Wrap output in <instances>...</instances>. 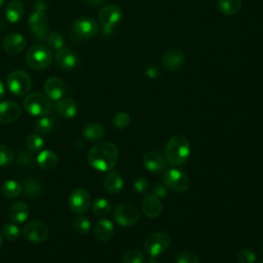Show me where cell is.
I'll use <instances>...</instances> for the list:
<instances>
[{"mask_svg": "<svg viewBox=\"0 0 263 263\" xmlns=\"http://www.w3.org/2000/svg\"><path fill=\"white\" fill-rule=\"evenodd\" d=\"M92 212L101 218L107 217L111 213V204L105 198H98L91 204Z\"/></svg>", "mask_w": 263, "mask_h": 263, "instance_id": "1f68e13d", "label": "cell"}, {"mask_svg": "<svg viewBox=\"0 0 263 263\" xmlns=\"http://www.w3.org/2000/svg\"><path fill=\"white\" fill-rule=\"evenodd\" d=\"M26 39L20 33H10L6 35L2 41L3 48L10 54L21 53L26 47Z\"/></svg>", "mask_w": 263, "mask_h": 263, "instance_id": "9a60e30c", "label": "cell"}, {"mask_svg": "<svg viewBox=\"0 0 263 263\" xmlns=\"http://www.w3.org/2000/svg\"><path fill=\"white\" fill-rule=\"evenodd\" d=\"M142 161L147 171L153 174H158L162 172L166 166L165 159L155 151L146 152L142 157Z\"/></svg>", "mask_w": 263, "mask_h": 263, "instance_id": "ac0fdd59", "label": "cell"}, {"mask_svg": "<svg viewBox=\"0 0 263 263\" xmlns=\"http://www.w3.org/2000/svg\"><path fill=\"white\" fill-rule=\"evenodd\" d=\"M45 41H46L48 48L59 50L64 47V38L62 37L61 34L57 33V32L47 33L45 36Z\"/></svg>", "mask_w": 263, "mask_h": 263, "instance_id": "e575fe53", "label": "cell"}, {"mask_svg": "<svg viewBox=\"0 0 263 263\" xmlns=\"http://www.w3.org/2000/svg\"><path fill=\"white\" fill-rule=\"evenodd\" d=\"M190 155V144L182 135H174L164 148V159L174 166L184 164Z\"/></svg>", "mask_w": 263, "mask_h": 263, "instance_id": "7a4b0ae2", "label": "cell"}, {"mask_svg": "<svg viewBox=\"0 0 263 263\" xmlns=\"http://www.w3.org/2000/svg\"><path fill=\"white\" fill-rule=\"evenodd\" d=\"M162 182L167 188L177 192L186 191L190 185V181L187 175L183 171L175 167L166 168L163 172Z\"/></svg>", "mask_w": 263, "mask_h": 263, "instance_id": "52a82bcc", "label": "cell"}, {"mask_svg": "<svg viewBox=\"0 0 263 263\" xmlns=\"http://www.w3.org/2000/svg\"><path fill=\"white\" fill-rule=\"evenodd\" d=\"M218 8L226 15H234L241 8V0H218Z\"/></svg>", "mask_w": 263, "mask_h": 263, "instance_id": "f1b7e54d", "label": "cell"}, {"mask_svg": "<svg viewBox=\"0 0 263 263\" xmlns=\"http://www.w3.org/2000/svg\"><path fill=\"white\" fill-rule=\"evenodd\" d=\"M43 145V139L37 134H31L26 139V146L31 152H39L42 149Z\"/></svg>", "mask_w": 263, "mask_h": 263, "instance_id": "d590c367", "label": "cell"}, {"mask_svg": "<svg viewBox=\"0 0 263 263\" xmlns=\"http://www.w3.org/2000/svg\"><path fill=\"white\" fill-rule=\"evenodd\" d=\"M22 191L28 198L37 199L43 194L44 186L36 179H26L22 184Z\"/></svg>", "mask_w": 263, "mask_h": 263, "instance_id": "603a6c76", "label": "cell"}, {"mask_svg": "<svg viewBox=\"0 0 263 263\" xmlns=\"http://www.w3.org/2000/svg\"><path fill=\"white\" fill-rule=\"evenodd\" d=\"M3 3H4V0H0V8L2 7V5H3Z\"/></svg>", "mask_w": 263, "mask_h": 263, "instance_id": "816d5d0a", "label": "cell"}, {"mask_svg": "<svg viewBox=\"0 0 263 263\" xmlns=\"http://www.w3.org/2000/svg\"><path fill=\"white\" fill-rule=\"evenodd\" d=\"M68 203L69 208L73 213L80 215L85 213L89 209L91 204V197L86 190L78 188L71 192Z\"/></svg>", "mask_w": 263, "mask_h": 263, "instance_id": "30bf717a", "label": "cell"}, {"mask_svg": "<svg viewBox=\"0 0 263 263\" xmlns=\"http://www.w3.org/2000/svg\"><path fill=\"white\" fill-rule=\"evenodd\" d=\"M22 233L27 240L35 243H40L46 240L49 234V230L43 222L33 220L24 225Z\"/></svg>", "mask_w": 263, "mask_h": 263, "instance_id": "9c48e42d", "label": "cell"}, {"mask_svg": "<svg viewBox=\"0 0 263 263\" xmlns=\"http://www.w3.org/2000/svg\"><path fill=\"white\" fill-rule=\"evenodd\" d=\"M81 133L86 140L97 142L105 136V128L98 122H88L83 126Z\"/></svg>", "mask_w": 263, "mask_h": 263, "instance_id": "4316f807", "label": "cell"}, {"mask_svg": "<svg viewBox=\"0 0 263 263\" xmlns=\"http://www.w3.org/2000/svg\"><path fill=\"white\" fill-rule=\"evenodd\" d=\"M14 160V154L10 148L0 144V166H7Z\"/></svg>", "mask_w": 263, "mask_h": 263, "instance_id": "8d00e7d4", "label": "cell"}, {"mask_svg": "<svg viewBox=\"0 0 263 263\" xmlns=\"http://www.w3.org/2000/svg\"><path fill=\"white\" fill-rule=\"evenodd\" d=\"M104 187L111 194L118 193L123 187V180L120 174L110 171L104 178Z\"/></svg>", "mask_w": 263, "mask_h": 263, "instance_id": "484cf974", "label": "cell"}, {"mask_svg": "<svg viewBox=\"0 0 263 263\" xmlns=\"http://www.w3.org/2000/svg\"><path fill=\"white\" fill-rule=\"evenodd\" d=\"M26 62L31 69H46L52 62V52L45 45L35 44L28 50Z\"/></svg>", "mask_w": 263, "mask_h": 263, "instance_id": "3957f363", "label": "cell"}, {"mask_svg": "<svg viewBox=\"0 0 263 263\" xmlns=\"http://www.w3.org/2000/svg\"><path fill=\"white\" fill-rule=\"evenodd\" d=\"M2 241H3V234L0 232V247L2 245Z\"/></svg>", "mask_w": 263, "mask_h": 263, "instance_id": "681fc988", "label": "cell"}, {"mask_svg": "<svg viewBox=\"0 0 263 263\" xmlns=\"http://www.w3.org/2000/svg\"><path fill=\"white\" fill-rule=\"evenodd\" d=\"M118 148L109 141L95 144L87 153V161L91 167L100 172L111 171L118 160Z\"/></svg>", "mask_w": 263, "mask_h": 263, "instance_id": "6da1fadb", "label": "cell"}, {"mask_svg": "<svg viewBox=\"0 0 263 263\" xmlns=\"http://www.w3.org/2000/svg\"><path fill=\"white\" fill-rule=\"evenodd\" d=\"M148 187H149V183L146 178L140 176L134 180V189L137 192H139V193L145 192V191H147Z\"/></svg>", "mask_w": 263, "mask_h": 263, "instance_id": "7bdbcfd3", "label": "cell"}, {"mask_svg": "<svg viewBox=\"0 0 263 263\" xmlns=\"http://www.w3.org/2000/svg\"><path fill=\"white\" fill-rule=\"evenodd\" d=\"M21 116V107L12 101L0 103V124H10Z\"/></svg>", "mask_w": 263, "mask_h": 263, "instance_id": "5bb4252c", "label": "cell"}, {"mask_svg": "<svg viewBox=\"0 0 263 263\" xmlns=\"http://www.w3.org/2000/svg\"><path fill=\"white\" fill-rule=\"evenodd\" d=\"M57 112L65 118H73L77 113V104L71 98H62L55 103Z\"/></svg>", "mask_w": 263, "mask_h": 263, "instance_id": "cb8c5ba5", "label": "cell"}, {"mask_svg": "<svg viewBox=\"0 0 263 263\" xmlns=\"http://www.w3.org/2000/svg\"><path fill=\"white\" fill-rule=\"evenodd\" d=\"M130 122V116L126 112H119L113 117V124L118 129L125 128Z\"/></svg>", "mask_w": 263, "mask_h": 263, "instance_id": "60d3db41", "label": "cell"}, {"mask_svg": "<svg viewBox=\"0 0 263 263\" xmlns=\"http://www.w3.org/2000/svg\"><path fill=\"white\" fill-rule=\"evenodd\" d=\"M148 263H159V262L156 260V257H151V259L149 260Z\"/></svg>", "mask_w": 263, "mask_h": 263, "instance_id": "c3c4849f", "label": "cell"}, {"mask_svg": "<svg viewBox=\"0 0 263 263\" xmlns=\"http://www.w3.org/2000/svg\"><path fill=\"white\" fill-rule=\"evenodd\" d=\"M44 91L48 99L59 101L66 92V85L61 78L49 77L44 82Z\"/></svg>", "mask_w": 263, "mask_h": 263, "instance_id": "e0dca14e", "label": "cell"}, {"mask_svg": "<svg viewBox=\"0 0 263 263\" xmlns=\"http://www.w3.org/2000/svg\"><path fill=\"white\" fill-rule=\"evenodd\" d=\"M259 263H263V259H262V260H260V261H259Z\"/></svg>", "mask_w": 263, "mask_h": 263, "instance_id": "f5cc1de1", "label": "cell"}, {"mask_svg": "<svg viewBox=\"0 0 263 263\" xmlns=\"http://www.w3.org/2000/svg\"><path fill=\"white\" fill-rule=\"evenodd\" d=\"M29 205L23 200L12 202L8 208V218L13 223H23L29 217Z\"/></svg>", "mask_w": 263, "mask_h": 263, "instance_id": "44dd1931", "label": "cell"}, {"mask_svg": "<svg viewBox=\"0 0 263 263\" xmlns=\"http://www.w3.org/2000/svg\"><path fill=\"white\" fill-rule=\"evenodd\" d=\"M256 258V254L253 252V250L248 248L240 249L236 254L238 263H255Z\"/></svg>", "mask_w": 263, "mask_h": 263, "instance_id": "f35d334b", "label": "cell"}, {"mask_svg": "<svg viewBox=\"0 0 263 263\" xmlns=\"http://www.w3.org/2000/svg\"><path fill=\"white\" fill-rule=\"evenodd\" d=\"M1 191H2V194L6 198L13 199V198H16L21 194L22 185L14 180H8V181L4 182V184L2 185Z\"/></svg>", "mask_w": 263, "mask_h": 263, "instance_id": "f546056e", "label": "cell"}, {"mask_svg": "<svg viewBox=\"0 0 263 263\" xmlns=\"http://www.w3.org/2000/svg\"><path fill=\"white\" fill-rule=\"evenodd\" d=\"M23 106L29 114L34 116H45L51 110V103L49 99L38 91L29 93L25 98Z\"/></svg>", "mask_w": 263, "mask_h": 263, "instance_id": "277c9868", "label": "cell"}, {"mask_svg": "<svg viewBox=\"0 0 263 263\" xmlns=\"http://www.w3.org/2000/svg\"><path fill=\"white\" fill-rule=\"evenodd\" d=\"M160 74H161V70L158 67V65H156V64H150L145 68V75L148 78L154 79V78L158 77Z\"/></svg>", "mask_w": 263, "mask_h": 263, "instance_id": "ee69618b", "label": "cell"}, {"mask_svg": "<svg viewBox=\"0 0 263 263\" xmlns=\"http://www.w3.org/2000/svg\"><path fill=\"white\" fill-rule=\"evenodd\" d=\"M176 263H199V258L198 256L189 251H184L181 252L177 257H176Z\"/></svg>", "mask_w": 263, "mask_h": 263, "instance_id": "b9f144b4", "label": "cell"}, {"mask_svg": "<svg viewBox=\"0 0 263 263\" xmlns=\"http://www.w3.org/2000/svg\"><path fill=\"white\" fill-rule=\"evenodd\" d=\"M37 163L45 171L53 170L58 165V156L51 150H43L37 156Z\"/></svg>", "mask_w": 263, "mask_h": 263, "instance_id": "83f0119b", "label": "cell"}, {"mask_svg": "<svg viewBox=\"0 0 263 263\" xmlns=\"http://www.w3.org/2000/svg\"><path fill=\"white\" fill-rule=\"evenodd\" d=\"M86 4L90 5V6H93V7H97V6H100L103 4L104 0H84Z\"/></svg>", "mask_w": 263, "mask_h": 263, "instance_id": "bcb514c9", "label": "cell"}, {"mask_svg": "<svg viewBox=\"0 0 263 263\" xmlns=\"http://www.w3.org/2000/svg\"><path fill=\"white\" fill-rule=\"evenodd\" d=\"M2 234L8 240H15L18 238L21 231L15 224H5L2 229Z\"/></svg>", "mask_w": 263, "mask_h": 263, "instance_id": "ab89813d", "label": "cell"}, {"mask_svg": "<svg viewBox=\"0 0 263 263\" xmlns=\"http://www.w3.org/2000/svg\"><path fill=\"white\" fill-rule=\"evenodd\" d=\"M114 233L113 223L108 219L99 220L93 227V235L97 240L105 242L109 240Z\"/></svg>", "mask_w": 263, "mask_h": 263, "instance_id": "7402d4cb", "label": "cell"}, {"mask_svg": "<svg viewBox=\"0 0 263 263\" xmlns=\"http://www.w3.org/2000/svg\"><path fill=\"white\" fill-rule=\"evenodd\" d=\"M73 227L76 231H78L81 234H87L90 231L91 228V222L89 219L85 216H77L73 219Z\"/></svg>", "mask_w": 263, "mask_h": 263, "instance_id": "836d02e7", "label": "cell"}, {"mask_svg": "<svg viewBox=\"0 0 263 263\" xmlns=\"http://www.w3.org/2000/svg\"><path fill=\"white\" fill-rule=\"evenodd\" d=\"M36 1H38V0H36Z\"/></svg>", "mask_w": 263, "mask_h": 263, "instance_id": "db71d44e", "label": "cell"}, {"mask_svg": "<svg viewBox=\"0 0 263 263\" xmlns=\"http://www.w3.org/2000/svg\"><path fill=\"white\" fill-rule=\"evenodd\" d=\"M259 248H260V250H261V252L263 253V241L260 243V246H259Z\"/></svg>", "mask_w": 263, "mask_h": 263, "instance_id": "f907efd6", "label": "cell"}, {"mask_svg": "<svg viewBox=\"0 0 263 263\" xmlns=\"http://www.w3.org/2000/svg\"><path fill=\"white\" fill-rule=\"evenodd\" d=\"M25 13V7L22 1L20 0H11L6 8H5V16L6 20L10 23L20 22Z\"/></svg>", "mask_w": 263, "mask_h": 263, "instance_id": "d4e9b609", "label": "cell"}, {"mask_svg": "<svg viewBox=\"0 0 263 263\" xmlns=\"http://www.w3.org/2000/svg\"><path fill=\"white\" fill-rule=\"evenodd\" d=\"M153 194L158 198H164L167 195V187L163 183H155L153 186Z\"/></svg>", "mask_w": 263, "mask_h": 263, "instance_id": "f6af8a7d", "label": "cell"}, {"mask_svg": "<svg viewBox=\"0 0 263 263\" xmlns=\"http://www.w3.org/2000/svg\"><path fill=\"white\" fill-rule=\"evenodd\" d=\"M16 162L22 167H30V166L34 165V162H35L34 155H33V153L30 150L29 151L22 150L17 154Z\"/></svg>", "mask_w": 263, "mask_h": 263, "instance_id": "74e56055", "label": "cell"}, {"mask_svg": "<svg viewBox=\"0 0 263 263\" xmlns=\"http://www.w3.org/2000/svg\"><path fill=\"white\" fill-rule=\"evenodd\" d=\"M53 126H54V122L51 118L42 116L36 120L34 124V130L39 136H45L52 130Z\"/></svg>", "mask_w": 263, "mask_h": 263, "instance_id": "4dcf8cb0", "label": "cell"}, {"mask_svg": "<svg viewBox=\"0 0 263 263\" xmlns=\"http://www.w3.org/2000/svg\"><path fill=\"white\" fill-rule=\"evenodd\" d=\"M171 245V236L163 231L150 233L144 240V249L150 257L162 255Z\"/></svg>", "mask_w": 263, "mask_h": 263, "instance_id": "5b68a950", "label": "cell"}, {"mask_svg": "<svg viewBox=\"0 0 263 263\" xmlns=\"http://www.w3.org/2000/svg\"><path fill=\"white\" fill-rule=\"evenodd\" d=\"M186 55L180 49H170L162 57V66L168 71L179 70L185 63Z\"/></svg>", "mask_w": 263, "mask_h": 263, "instance_id": "2e32d148", "label": "cell"}, {"mask_svg": "<svg viewBox=\"0 0 263 263\" xmlns=\"http://www.w3.org/2000/svg\"><path fill=\"white\" fill-rule=\"evenodd\" d=\"M28 25L30 30L36 35L37 38L43 39L47 34V25L48 20L45 14V11L36 10L31 13L28 20Z\"/></svg>", "mask_w": 263, "mask_h": 263, "instance_id": "4fadbf2b", "label": "cell"}, {"mask_svg": "<svg viewBox=\"0 0 263 263\" xmlns=\"http://www.w3.org/2000/svg\"><path fill=\"white\" fill-rule=\"evenodd\" d=\"M142 211L150 219L157 218L162 211L159 198L153 193L145 194L142 200Z\"/></svg>", "mask_w": 263, "mask_h": 263, "instance_id": "d6986e66", "label": "cell"}, {"mask_svg": "<svg viewBox=\"0 0 263 263\" xmlns=\"http://www.w3.org/2000/svg\"><path fill=\"white\" fill-rule=\"evenodd\" d=\"M122 17L121 9L114 4H109L104 6L99 11V21L103 28H112L120 22Z\"/></svg>", "mask_w": 263, "mask_h": 263, "instance_id": "7c38bea8", "label": "cell"}, {"mask_svg": "<svg viewBox=\"0 0 263 263\" xmlns=\"http://www.w3.org/2000/svg\"><path fill=\"white\" fill-rule=\"evenodd\" d=\"M113 216L118 225L122 227H130L139 221L140 212L136 205L124 202L115 206Z\"/></svg>", "mask_w": 263, "mask_h": 263, "instance_id": "ba28073f", "label": "cell"}, {"mask_svg": "<svg viewBox=\"0 0 263 263\" xmlns=\"http://www.w3.org/2000/svg\"><path fill=\"white\" fill-rule=\"evenodd\" d=\"M4 95H5V89H4V85H3V83H2V81L0 80V100L4 97Z\"/></svg>", "mask_w": 263, "mask_h": 263, "instance_id": "7dc6e473", "label": "cell"}, {"mask_svg": "<svg viewBox=\"0 0 263 263\" xmlns=\"http://www.w3.org/2000/svg\"><path fill=\"white\" fill-rule=\"evenodd\" d=\"M73 29L76 35L81 38H92L99 33L100 26L96 20L88 16H81L75 20Z\"/></svg>", "mask_w": 263, "mask_h": 263, "instance_id": "8fae6325", "label": "cell"}, {"mask_svg": "<svg viewBox=\"0 0 263 263\" xmlns=\"http://www.w3.org/2000/svg\"><path fill=\"white\" fill-rule=\"evenodd\" d=\"M6 84L11 93L21 97L28 93L31 89L32 79L26 71L15 70L8 75Z\"/></svg>", "mask_w": 263, "mask_h": 263, "instance_id": "8992f818", "label": "cell"}, {"mask_svg": "<svg viewBox=\"0 0 263 263\" xmlns=\"http://www.w3.org/2000/svg\"><path fill=\"white\" fill-rule=\"evenodd\" d=\"M121 261L122 263H144L145 256L139 249H128L123 253Z\"/></svg>", "mask_w": 263, "mask_h": 263, "instance_id": "d6a6232c", "label": "cell"}, {"mask_svg": "<svg viewBox=\"0 0 263 263\" xmlns=\"http://www.w3.org/2000/svg\"><path fill=\"white\" fill-rule=\"evenodd\" d=\"M54 60L58 66L65 70H70L75 68L78 63V58L76 53L69 47H65V46L57 50Z\"/></svg>", "mask_w": 263, "mask_h": 263, "instance_id": "ffe728a7", "label": "cell"}]
</instances>
